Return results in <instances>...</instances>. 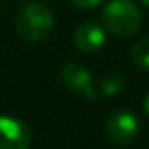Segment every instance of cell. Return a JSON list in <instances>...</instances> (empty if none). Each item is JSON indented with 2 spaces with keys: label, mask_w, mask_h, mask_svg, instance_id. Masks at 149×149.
I'll return each instance as SVG.
<instances>
[{
  "label": "cell",
  "mask_w": 149,
  "mask_h": 149,
  "mask_svg": "<svg viewBox=\"0 0 149 149\" xmlns=\"http://www.w3.org/2000/svg\"><path fill=\"white\" fill-rule=\"evenodd\" d=\"M139 120L132 111L119 109L109 116L106 122V135L116 144H128L136 138Z\"/></svg>",
  "instance_id": "obj_3"
},
{
  "label": "cell",
  "mask_w": 149,
  "mask_h": 149,
  "mask_svg": "<svg viewBox=\"0 0 149 149\" xmlns=\"http://www.w3.org/2000/svg\"><path fill=\"white\" fill-rule=\"evenodd\" d=\"M130 56L138 68L149 71V37L138 40L130 50Z\"/></svg>",
  "instance_id": "obj_8"
},
{
  "label": "cell",
  "mask_w": 149,
  "mask_h": 149,
  "mask_svg": "<svg viewBox=\"0 0 149 149\" xmlns=\"http://www.w3.org/2000/svg\"><path fill=\"white\" fill-rule=\"evenodd\" d=\"M139 2H141V3L144 5V7H148V8H149V0H139Z\"/></svg>",
  "instance_id": "obj_11"
},
{
  "label": "cell",
  "mask_w": 149,
  "mask_h": 149,
  "mask_svg": "<svg viewBox=\"0 0 149 149\" xmlns=\"http://www.w3.org/2000/svg\"><path fill=\"white\" fill-rule=\"evenodd\" d=\"M61 82L71 93L82 96L85 100H96L98 93L93 87L91 74L85 66L79 63H68L61 69Z\"/></svg>",
  "instance_id": "obj_4"
},
{
  "label": "cell",
  "mask_w": 149,
  "mask_h": 149,
  "mask_svg": "<svg viewBox=\"0 0 149 149\" xmlns=\"http://www.w3.org/2000/svg\"><path fill=\"white\" fill-rule=\"evenodd\" d=\"M18 2H23V0H18Z\"/></svg>",
  "instance_id": "obj_12"
},
{
  "label": "cell",
  "mask_w": 149,
  "mask_h": 149,
  "mask_svg": "<svg viewBox=\"0 0 149 149\" xmlns=\"http://www.w3.org/2000/svg\"><path fill=\"white\" fill-rule=\"evenodd\" d=\"M107 32L117 37H130L141 27L143 15L132 0H111L101 13Z\"/></svg>",
  "instance_id": "obj_1"
},
{
  "label": "cell",
  "mask_w": 149,
  "mask_h": 149,
  "mask_svg": "<svg viewBox=\"0 0 149 149\" xmlns=\"http://www.w3.org/2000/svg\"><path fill=\"white\" fill-rule=\"evenodd\" d=\"M143 107H144L146 116H149V93L144 96V101H143Z\"/></svg>",
  "instance_id": "obj_10"
},
{
  "label": "cell",
  "mask_w": 149,
  "mask_h": 149,
  "mask_svg": "<svg viewBox=\"0 0 149 149\" xmlns=\"http://www.w3.org/2000/svg\"><path fill=\"white\" fill-rule=\"evenodd\" d=\"M106 43V32L103 26L95 21H85L79 24L74 32V45L84 53H95Z\"/></svg>",
  "instance_id": "obj_6"
},
{
  "label": "cell",
  "mask_w": 149,
  "mask_h": 149,
  "mask_svg": "<svg viewBox=\"0 0 149 149\" xmlns=\"http://www.w3.org/2000/svg\"><path fill=\"white\" fill-rule=\"evenodd\" d=\"M53 13L47 5L31 3L23 7L16 15L15 27L26 42L36 43L47 39L53 29Z\"/></svg>",
  "instance_id": "obj_2"
},
{
  "label": "cell",
  "mask_w": 149,
  "mask_h": 149,
  "mask_svg": "<svg viewBox=\"0 0 149 149\" xmlns=\"http://www.w3.org/2000/svg\"><path fill=\"white\" fill-rule=\"evenodd\" d=\"M125 87V75L119 71L107 72L100 82V90L106 96H114Z\"/></svg>",
  "instance_id": "obj_7"
},
{
  "label": "cell",
  "mask_w": 149,
  "mask_h": 149,
  "mask_svg": "<svg viewBox=\"0 0 149 149\" xmlns=\"http://www.w3.org/2000/svg\"><path fill=\"white\" fill-rule=\"evenodd\" d=\"M71 2L77 8H82V10H90V8L98 7L103 0H71Z\"/></svg>",
  "instance_id": "obj_9"
},
{
  "label": "cell",
  "mask_w": 149,
  "mask_h": 149,
  "mask_svg": "<svg viewBox=\"0 0 149 149\" xmlns=\"http://www.w3.org/2000/svg\"><path fill=\"white\" fill-rule=\"evenodd\" d=\"M31 130L19 119L0 116V149H29Z\"/></svg>",
  "instance_id": "obj_5"
}]
</instances>
